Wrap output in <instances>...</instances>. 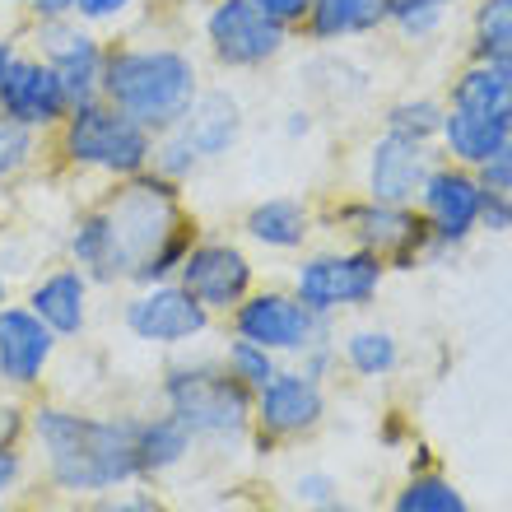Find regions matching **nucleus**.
Here are the masks:
<instances>
[{
    "instance_id": "f257e3e1",
    "label": "nucleus",
    "mask_w": 512,
    "mask_h": 512,
    "mask_svg": "<svg viewBox=\"0 0 512 512\" xmlns=\"http://www.w3.org/2000/svg\"><path fill=\"white\" fill-rule=\"evenodd\" d=\"M177 187L182 182L154 173V168L126 177L108 201L75 219V229H70L75 266L98 284L131 280L135 270L187 224Z\"/></svg>"
},
{
    "instance_id": "f03ea898",
    "label": "nucleus",
    "mask_w": 512,
    "mask_h": 512,
    "mask_svg": "<svg viewBox=\"0 0 512 512\" xmlns=\"http://www.w3.org/2000/svg\"><path fill=\"white\" fill-rule=\"evenodd\" d=\"M196 94H201V66L191 52L173 42H108L98 98H108L154 140L187 117Z\"/></svg>"
},
{
    "instance_id": "7ed1b4c3",
    "label": "nucleus",
    "mask_w": 512,
    "mask_h": 512,
    "mask_svg": "<svg viewBox=\"0 0 512 512\" xmlns=\"http://www.w3.org/2000/svg\"><path fill=\"white\" fill-rule=\"evenodd\" d=\"M131 419H89L75 410H38L33 415V438L47 452V471L56 489L66 494H112L117 485L140 475V452H135Z\"/></svg>"
},
{
    "instance_id": "20e7f679",
    "label": "nucleus",
    "mask_w": 512,
    "mask_h": 512,
    "mask_svg": "<svg viewBox=\"0 0 512 512\" xmlns=\"http://www.w3.org/2000/svg\"><path fill=\"white\" fill-rule=\"evenodd\" d=\"M56 149L70 168L84 173H103L112 182L145 173L154 163V135L140 122H131L126 112H117L108 98H89L75 103L70 117L56 126Z\"/></svg>"
},
{
    "instance_id": "39448f33",
    "label": "nucleus",
    "mask_w": 512,
    "mask_h": 512,
    "mask_svg": "<svg viewBox=\"0 0 512 512\" xmlns=\"http://www.w3.org/2000/svg\"><path fill=\"white\" fill-rule=\"evenodd\" d=\"M238 135H243V103L229 89H201L187 117L154 140V163L149 168L173 177V182H187L205 163L224 159L238 145Z\"/></svg>"
},
{
    "instance_id": "423d86ee",
    "label": "nucleus",
    "mask_w": 512,
    "mask_h": 512,
    "mask_svg": "<svg viewBox=\"0 0 512 512\" xmlns=\"http://www.w3.org/2000/svg\"><path fill=\"white\" fill-rule=\"evenodd\" d=\"M168 410L196 438H229L243 433L252 415V396L229 368H173L168 378Z\"/></svg>"
},
{
    "instance_id": "0eeeda50",
    "label": "nucleus",
    "mask_w": 512,
    "mask_h": 512,
    "mask_svg": "<svg viewBox=\"0 0 512 512\" xmlns=\"http://www.w3.org/2000/svg\"><path fill=\"white\" fill-rule=\"evenodd\" d=\"M205 47L224 70H256L275 61L289 42V28L275 24L252 0H210L205 10Z\"/></svg>"
},
{
    "instance_id": "6e6552de",
    "label": "nucleus",
    "mask_w": 512,
    "mask_h": 512,
    "mask_svg": "<svg viewBox=\"0 0 512 512\" xmlns=\"http://www.w3.org/2000/svg\"><path fill=\"white\" fill-rule=\"evenodd\" d=\"M28 42H33V56H42V61L61 75L70 103L98 98V89H103V56H108V42L98 38V28L80 24L75 14L33 19Z\"/></svg>"
},
{
    "instance_id": "1a4fd4ad",
    "label": "nucleus",
    "mask_w": 512,
    "mask_h": 512,
    "mask_svg": "<svg viewBox=\"0 0 512 512\" xmlns=\"http://www.w3.org/2000/svg\"><path fill=\"white\" fill-rule=\"evenodd\" d=\"M382 284V261L373 252H326V256H312L303 261L294 275V289H298V303L312 308L317 317L322 312H336V308H359L368 298L378 294Z\"/></svg>"
},
{
    "instance_id": "9d476101",
    "label": "nucleus",
    "mask_w": 512,
    "mask_h": 512,
    "mask_svg": "<svg viewBox=\"0 0 512 512\" xmlns=\"http://www.w3.org/2000/svg\"><path fill=\"white\" fill-rule=\"evenodd\" d=\"M70 94L61 75H56L42 56L33 52H19L5 70V80H0V117H10V122L28 126V131H56V126L70 117Z\"/></svg>"
},
{
    "instance_id": "9b49d317",
    "label": "nucleus",
    "mask_w": 512,
    "mask_h": 512,
    "mask_svg": "<svg viewBox=\"0 0 512 512\" xmlns=\"http://www.w3.org/2000/svg\"><path fill=\"white\" fill-rule=\"evenodd\" d=\"M177 284L205 312H233L252 289V261L233 243H191L187 261L177 266Z\"/></svg>"
},
{
    "instance_id": "f8f14e48",
    "label": "nucleus",
    "mask_w": 512,
    "mask_h": 512,
    "mask_svg": "<svg viewBox=\"0 0 512 512\" xmlns=\"http://www.w3.org/2000/svg\"><path fill=\"white\" fill-rule=\"evenodd\" d=\"M126 326L135 340L149 345H187L210 326V312L182 289V284H145L140 294L126 303Z\"/></svg>"
},
{
    "instance_id": "ddd939ff",
    "label": "nucleus",
    "mask_w": 512,
    "mask_h": 512,
    "mask_svg": "<svg viewBox=\"0 0 512 512\" xmlns=\"http://www.w3.org/2000/svg\"><path fill=\"white\" fill-rule=\"evenodd\" d=\"M433 168L438 163H433L429 140L387 131L378 145L368 149V196L382 205H410L424 191Z\"/></svg>"
},
{
    "instance_id": "4468645a",
    "label": "nucleus",
    "mask_w": 512,
    "mask_h": 512,
    "mask_svg": "<svg viewBox=\"0 0 512 512\" xmlns=\"http://www.w3.org/2000/svg\"><path fill=\"white\" fill-rule=\"evenodd\" d=\"M233 326L238 336L261 345V350H308L317 336V312L303 308L289 294H247L233 308Z\"/></svg>"
},
{
    "instance_id": "2eb2a0df",
    "label": "nucleus",
    "mask_w": 512,
    "mask_h": 512,
    "mask_svg": "<svg viewBox=\"0 0 512 512\" xmlns=\"http://www.w3.org/2000/svg\"><path fill=\"white\" fill-rule=\"evenodd\" d=\"M424 215L443 243H466L480 229V210H485V187L471 168H433L424 191Z\"/></svg>"
},
{
    "instance_id": "dca6fc26",
    "label": "nucleus",
    "mask_w": 512,
    "mask_h": 512,
    "mask_svg": "<svg viewBox=\"0 0 512 512\" xmlns=\"http://www.w3.org/2000/svg\"><path fill=\"white\" fill-rule=\"evenodd\" d=\"M52 350H56V331L42 322L38 312L19 308V303L0 308V378L14 382V387L38 382L42 368L52 364Z\"/></svg>"
},
{
    "instance_id": "f3484780",
    "label": "nucleus",
    "mask_w": 512,
    "mask_h": 512,
    "mask_svg": "<svg viewBox=\"0 0 512 512\" xmlns=\"http://www.w3.org/2000/svg\"><path fill=\"white\" fill-rule=\"evenodd\" d=\"M28 308L52 326L56 336H80L84 317H89V275L80 266H61L42 275L28 294Z\"/></svg>"
},
{
    "instance_id": "a211bd4d",
    "label": "nucleus",
    "mask_w": 512,
    "mask_h": 512,
    "mask_svg": "<svg viewBox=\"0 0 512 512\" xmlns=\"http://www.w3.org/2000/svg\"><path fill=\"white\" fill-rule=\"evenodd\" d=\"M256 415L275 433H298V429H308V424H317L322 391H317V382L308 373H275L261 387V396H256Z\"/></svg>"
},
{
    "instance_id": "6ab92c4d",
    "label": "nucleus",
    "mask_w": 512,
    "mask_h": 512,
    "mask_svg": "<svg viewBox=\"0 0 512 512\" xmlns=\"http://www.w3.org/2000/svg\"><path fill=\"white\" fill-rule=\"evenodd\" d=\"M350 233L359 238V247L373 256H387V252H405L410 243H419V224L410 219L405 205H382V201H368L359 210H350Z\"/></svg>"
},
{
    "instance_id": "aec40b11",
    "label": "nucleus",
    "mask_w": 512,
    "mask_h": 512,
    "mask_svg": "<svg viewBox=\"0 0 512 512\" xmlns=\"http://www.w3.org/2000/svg\"><path fill=\"white\" fill-rule=\"evenodd\" d=\"M452 108L480 112V117H494V122L512 126V70L475 61V66L461 70L457 84H452Z\"/></svg>"
},
{
    "instance_id": "412c9836",
    "label": "nucleus",
    "mask_w": 512,
    "mask_h": 512,
    "mask_svg": "<svg viewBox=\"0 0 512 512\" xmlns=\"http://www.w3.org/2000/svg\"><path fill=\"white\" fill-rule=\"evenodd\" d=\"M243 229L252 243L275 247V252H294L308 238V205L294 201V196H270V201L247 210Z\"/></svg>"
},
{
    "instance_id": "4be33fe9",
    "label": "nucleus",
    "mask_w": 512,
    "mask_h": 512,
    "mask_svg": "<svg viewBox=\"0 0 512 512\" xmlns=\"http://www.w3.org/2000/svg\"><path fill=\"white\" fill-rule=\"evenodd\" d=\"M303 24L317 42L359 38V33H373L378 24H387V0H312Z\"/></svg>"
},
{
    "instance_id": "5701e85b",
    "label": "nucleus",
    "mask_w": 512,
    "mask_h": 512,
    "mask_svg": "<svg viewBox=\"0 0 512 512\" xmlns=\"http://www.w3.org/2000/svg\"><path fill=\"white\" fill-rule=\"evenodd\" d=\"M438 135H443L447 154H452L461 168H480V163L499 149L503 135H508V122H494V117H480V112H466V108H447Z\"/></svg>"
},
{
    "instance_id": "b1692460",
    "label": "nucleus",
    "mask_w": 512,
    "mask_h": 512,
    "mask_svg": "<svg viewBox=\"0 0 512 512\" xmlns=\"http://www.w3.org/2000/svg\"><path fill=\"white\" fill-rule=\"evenodd\" d=\"M135 452H140V475L168 471V466H177V461L191 452V433L182 429L173 415L145 419V424L135 429Z\"/></svg>"
},
{
    "instance_id": "393cba45",
    "label": "nucleus",
    "mask_w": 512,
    "mask_h": 512,
    "mask_svg": "<svg viewBox=\"0 0 512 512\" xmlns=\"http://www.w3.org/2000/svg\"><path fill=\"white\" fill-rule=\"evenodd\" d=\"M475 61L512 70V0H480V10H475Z\"/></svg>"
},
{
    "instance_id": "a878e982",
    "label": "nucleus",
    "mask_w": 512,
    "mask_h": 512,
    "mask_svg": "<svg viewBox=\"0 0 512 512\" xmlns=\"http://www.w3.org/2000/svg\"><path fill=\"white\" fill-rule=\"evenodd\" d=\"M38 145H42L38 131H28V126L0 117V182H10V177L24 173L28 163L38 159Z\"/></svg>"
},
{
    "instance_id": "bb28decb",
    "label": "nucleus",
    "mask_w": 512,
    "mask_h": 512,
    "mask_svg": "<svg viewBox=\"0 0 512 512\" xmlns=\"http://www.w3.org/2000/svg\"><path fill=\"white\" fill-rule=\"evenodd\" d=\"M191 243H196V224H182V229H177L173 238H168V243L159 247V252L149 256L145 266L135 270L131 280L140 284V289H145V284H163V280H173V275H177V266H182V261H187Z\"/></svg>"
},
{
    "instance_id": "cd10ccee",
    "label": "nucleus",
    "mask_w": 512,
    "mask_h": 512,
    "mask_svg": "<svg viewBox=\"0 0 512 512\" xmlns=\"http://www.w3.org/2000/svg\"><path fill=\"white\" fill-rule=\"evenodd\" d=\"M387 131L396 135H415V140H433L443 131V108L433 98H405L387 112Z\"/></svg>"
},
{
    "instance_id": "c85d7f7f",
    "label": "nucleus",
    "mask_w": 512,
    "mask_h": 512,
    "mask_svg": "<svg viewBox=\"0 0 512 512\" xmlns=\"http://www.w3.org/2000/svg\"><path fill=\"white\" fill-rule=\"evenodd\" d=\"M452 0H387V19L401 28L405 38H429L443 24V14Z\"/></svg>"
},
{
    "instance_id": "c756f323",
    "label": "nucleus",
    "mask_w": 512,
    "mask_h": 512,
    "mask_svg": "<svg viewBox=\"0 0 512 512\" xmlns=\"http://www.w3.org/2000/svg\"><path fill=\"white\" fill-rule=\"evenodd\" d=\"M396 512H466V499L447 480H415L396 499Z\"/></svg>"
},
{
    "instance_id": "7c9ffc66",
    "label": "nucleus",
    "mask_w": 512,
    "mask_h": 512,
    "mask_svg": "<svg viewBox=\"0 0 512 512\" xmlns=\"http://www.w3.org/2000/svg\"><path fill=\"white\" fill-rule=\"evenodd\" d=\"M350 364L368 378L391 373L396 368V340L382 336V331H359V336H350Z\"/></svg>"
},
{
    "instance_id": "2f4dec72",
    "label": "nucleus",
    "mask_w": 512,
    "mask_h": 512,
    "mask_svg": "<svg viewBox=\"0 0 512 512\" xmlns=\"http://www.w3.org/2000/svg\"><path fill=\"white\" fill-rule=\"evenodd\" d=\"M229 373L238 382H243V387H266L270 378H275V359H270V350H261V345H252V340H233L229 345Z\"/></svg>"
},
{
    "instance_id": "473e14b6",
    "label": "nucleus",
    "mask_w": 512,
    "mask_h": 512,
    "mask_svg": "<svg viewBox=\"0 0 512 512\" xmlns=\"http://www.w3.org/2000/svg\"><path fill=\"white\" fill-rule=\"evenodd\" d=\"M475 177H480V187L485 191H512V126H508V135L499 140V149L475 168Z\"/></svg>"
},
{
    "instance_id": "72a5a7b5",
    "label": "nucleus",
    "mask_w": 512,
    "mask_h": 512,
    "mask_svg": "<svg viewBox=\"0 0 512 512\" xmlns=\"http://www.w3.org/2000/svg\"><path fill=\"white\" fill-rule=\"evenodd\" d=\"M135 5L140 0H75V19L89 28H108V24H122Z\"/></svg>"
},
{
    "instance_id": "f704fd0d",
    "label": "nucleus",
    "mask_w": 512,
    "mask_h": 512,
    "mask_svg": "<svg viewBox=\"0 0 512 512\" xmlns=\"http://www.w3.org/2000/svg\"><path fill=\"white\" fill-rule=\"evenodd\" d=\"M480 224L494 233L512 229V191H485V210H480Z\"/></svg>"
},
{
    "instance_id": "c9c22d12",
    "label": "nucleus",
    "mask_w": 512,
    "mask_h": 512,
    "mask_svg": "<svg viewBox=\"0 0 512 512\" xmlns=\"http://www.w3.org/2000/svg\"><path fill=\"white\" fill-rule=\"evenodd\" d=\"M19 471H24V461H19V452L14 447L0 443V499L14 489V480H19Z\"/></svg>"
},
{
    "instance_id": "e433bc0d",
    "label": "nucleus",
    "mask_w": 512,
    "mask_h": 512,
    "mask_svg": "<svg viewBox=\"0 0 512 512\" xmlns=\"http://www.w3.org/2000/svg\"><path fill=\"white\" fill-rule=\"evenodd\" d=\"M33 19H61V14H75V0H19Z\"/></svg>"
},
{
    "instance_id": "4c0bfd02",
    "label": "nucleus",
    "mask_w": 512,
    "mask_h": 512,
    "mask_svg": "<svg viewBox=\"0 0 512 512\" xmlns=\"http://www.w3.org/2000/svg\"><path fill=\"white\" fill-rule=\"evenodd\" d=\"M298 499L331 503V480H326V475H308V480H298Z\"/></svg>"
},
{
    "instance_id": "58836bf2",
    "label": "nucleus",
    "mask_w": 512,
    "mask_h": 512,
    "mask_svg": "<svg viewBox=\"0 0 512 512\" xmlns=\"http://www.w3.org/2000/svg\"><path fill=\"white\" fill-rule=\"evenodd\" d=\"M98 512H154V499H145V494H135V499H122V503H103Z\"/></svg>"
},
{
    "instance_id": "ea45409f",
    "label": "nucleus",
    "mask_w": 512,
    "mask_h": 512,
    "mask_svg": "<svg viewBox=\"0 0 512 512\" xmlns=\"http://www.w3.org/2000/svg\"><path fill=\"white\" fill-rule=\"evenodd\" d=\"M14 56H19V42H14V38H0V80H5V70H10Z\"/></svg>"
},
{
    "instance_id": "a19ab883",
    "label": "nucleus",
    "mask_w": 512,
    "mask_h": 512,
    "mask_svg": "<svg viewBox=\"0 0 512 512\" xmlns=\"http://www.w3.org/2000/svg\"><path fill=\"white\" fill-rule=\"evenodd\" d=\"M289 117H294V122H289V135H303V131H308V112H289Z\"/></svg>"
},
{
    "instance_id": "79ce46f5",
    "label": "nucleus",
    "mask_w": 512,
    "mask_h": 512,
    "mask_svg": "<svg viewBox=\"0 0 512 512\" xmlns=\"http://www.w3.org/2000/svg\"><path fill=\"white\" fill-rule=\"evenodd\" d=\"M5 303H10V280L0 275V308H5Z\"/></svg>"
},
{
    "instance_id": "37998d69",
    "label": "nucleus",
    "mask_w": 512,
    "mask_h": 512,
    "mask_svg": "<svg viewBox=\"0 0 512 512\" xmlns=\"http://www.w3.org/2000/svg\"><path fill=\"white\" fill-rule=\"evenodd\" d=\"M0 5H19V0H0Z\"/></svg>"
}]
</instances>
